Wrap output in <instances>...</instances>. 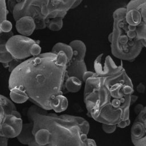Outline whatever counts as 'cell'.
Segmentation results:
<instances>
[{"instance_id": "obj_3", "label": "cell", "mask_w": 146, "mask_h": 146, "mask_svg": "<svg viewBox=\"0 0 146 146\" xmlns=\"http://www.w3.org/2000/svg\"><path fill=\"white\" fill-rule=\"evenodd\" d=\"M33 140L28 146H96L88 137L90 124L83 117L50 112L35 105L27 111Z\"/></svg>"}, {"instance_id": "obj_5", "label": "cell", "mask_w": 146, "mask_h": 146, "mask_svg": "<svg viewBox=\"0 0 146 146\" xmlns=\"http://www.w3.org/2000/svg\"><path fill=\"white\" fill-rule=\"evenodd\" d=\"M125 17V7L118 8L113 13L111 50L119 59L133 61L139 55L143 46L135 30L128 25Z\"/></svg>"}, {"instance_id": "obj_9", "label": "cell", "mask_w": 146, "mask_h": 146, "mask_svg": "<svg viewBox=\"0 0 146 146\" xmlns=\"http://www.w3.org/2000/svg\"><path fill=\"white\" fill-rule=\"evenodd\" d=\"M134 146H146V106L137 113L131 129Z\"/></svg>"}, {"instance_id": "obj_21", "label": "cell", "mask_w": 146, "mask_h": 146, "mask_svg": "<svg viewBox=\"0 0 146 146\" xmlns=\"http://www.w3.org/2000/svg\"><path fill=\"white\" fill-rule=\"evenodd\" d=\"M102 128L103 131L106 133H112L115 131L117 128V125L115 124H102Z\"/></svg>"}, {"instance_id": "obj_7", "label": "cell", "mask_w": 146, "mask_h": 146, "mask_svg": "<svg viewBox=\"0 0 146 146\" xmlns=\"http://www.w3.org/2000/svg\"><path fill=\"white\" fill-rule=\"evenodd\" d=\"M125 20L139 40L146 38V0H131L125 7Z\"/></svg>"}, {"instance_id": "obj_12", "label": "cell", "mask_w": 146, "mask_h": 146, "mask_svg": "<svg viewBox=\"0 0 146 146\" xmlns=\"http://www.w3.org/2000/svg\"><path fill=\"white\" fill-rule=\"evenodd\" d=\"M15 28L20 35L29 36L36 30V25L32 17L23 16L15 21Z\"/></svg>"}, {"instance_id": "obj_26", "label": "cell", "mask_w": 146, "mask_h": 146, "mask_svg": "<svg viewBox=\"0 0 146 146\" xmlns=\"http://www.w3.org/2000/svg\"><path fill=\"white\" fill-rule=\"evenodd\" d=\"M8 140L6 137L0 136V146H8Z\"/></svg>"}, {"instance_id": "obj_13", "label": "cell", "mask_w": 146, "mask_h": 146, "mask_svg": "<svg viewBox=\"0 0 146 146\" xmlns=\"http://www.w3.org/2000/svg\"><path fill=\"white\" fill-rule=\"evenodd\" d=\"M18 141L23 145H29L33 140V124L31 121L23 123L20 133L16 137Z\"/></svg>"}, {"instance_id": "obj_11", "label": "cell", "mask_w": 146, "mask_h": 146, "mask_svg": "<svg viewBox=\"0 0 146 146\" xmlns=\"http://www.w3.org/2000/svg\"><path fill=\"white\" fill-rule=\"evenodd\" d=\"M87 71V68L84 60H80L71 58L67 63L65 78L75 76L82 80L83 75Z\"/></svg>"}, {"instance_id": "obj_31", "label": "cell", "mask_w": 146, "mask_h": 146, "mask_svg": "<svg viewBox=\"0 0 146 146\" xmlns=\"http://www.w3.org/2000/svg\"><path fill=\"white\" fill-rule=\"evenodd\" d=\"M141 40V43H142L143 46L146 48V38L143 39H141V40Z\"/></svg>"}, {"instance_id": "obj_10", "label": "cell", "mask_w": 146, "mask_h": 146, "mask_svg": "<svg viewBox=\"0 0 146 146\" xmlns=\"http://www.w3.org/2000/svg\"><path fill=\"white\" fill-rule=\"evenodd\" d=\"M95 73L99 76H107L116 74L123 69L121 62L116 63L111 56L103 53L98 55L94 62Z\"/></svg>"}, {"instance_id": "obj_6", "label": "cell", "mask_w": 146, "mask_h": 146, "mask_svg": "<svg viewBox=\"0 0 146 146\" xmlns=\"http://www.w3.org/2000/svg\"><path fill=\"white\" fill-rule=\"evenodd\" d=\"M4 115L0 129V136L8 139L15 138L20 133L23 120L21 115L17 110L14 103L6 96L0 94Z\"/></svg>"}, {"instance_id": "obj_28", "label": "cell", "mask_w": 146, "mask_h": 146, "mask_svg": "<svg viewBox=\"0 0 146 146\" xmlns=\"http://www.w3.org/2000/svg\"><path fill=\"white\" fill-rule=\"evenodd\" d=\"M143 107H143L141 104H138V105H137V106H136L135 108V112H136L137 113H138L143 109Z\"/></svg>"}, {"instance_id": "obj_4", "label": "cell", "mask_w": 146, "mask_h": 146, "mask_svg": "<svg viewBox=\"0 0 146 146\" xmlns=\"http://www.w3.org/2000/svg\"><path fill=\"white\" fill-rule=\"evenodd\" d=\"M77 0H17L12 11L16 21L23 16L32 17L36 30L47 27L48 21L56 17H64L72 9Z\"/></svg>"}, {"instance_id": "obj_27", "label": "cell", "mask_w": 146, "mask_h": 146, "mask_svg": "<svg viewBox=\"0 0 146 146\" xmlns=\"http://www.w3.org/2000/svg\"><path fill=\"white\" fill-rule=\"evenodd\" d=\"M137 90L138 92L143 93L145 91V86L142 84L140 83L137 86Z\"/></svg>"}, {"instance_id": "obj_30", "label": "cell", "mask_w": 146, "mask_h": 146, "mask_svg": "<svg viewBox=\"0 0 146 146\" xmlns=\"http://www.w3.org/2000/svg\"><path fill=\"white\" fill-rule=\"evenodd\" d=\"M137 99V96H135L133 94L131 96V104H132L133 103H134Z\"/></svg>"}, {"instance_id": "obj_24", "label": "cell", "mask_w": 146, "mask_h": 146, "mask_svg": "<svg viewBox=\"0 0 146 146\" xmlns=\"http://www.w3.org/2000/svg\"><path fill=\"white\" fill-rule=\"evenodd\" d=\"M94 74V72L89 71H86V72L84 73V74L83 75V76H82V81H83V82H85V81H86L88 78H89L90 77L92 76Z\"/></svg>"}, {"instance_id": "obj_16", "label": "cell", "mask_w": 146, "mask_h": 146, "mask_svg": "<svg viewBox=\"0 0 146 146\" xmlns=\"http://www.w3.org/2000/svg\"><path fill=\"white\" fill-rule=\"evenodd\" d=\"M60 51L64 52L67 57L68 61L71 59L72 57V50L71 47L68 44H66L62 42H58L53 46L51 51V52L55 54H57Z\"/></svg>"}, {"instance_id": "obj_29", "label": "cell", "mask_w": 146, "mask_h": 146, "mask_svg": "<svg viewBox=\"0 0 146 146\" xmlns=\"http://www.w3.org/2000/svg\"><path fill=\"white\" fill-rule=\"evenodd\" d=\"M83 1V0H77V1H76V2L75 3V4L74 5L72 9H74V8L78 7V6L82 3V2Z\"/></svg>"}, {"instance_id": "obj_20", "label": "cell", "mask_w": 146, "mask_h": 146, "mask_svg": "<svg viewBox=\"0 0 146 146\" xmlns=\"http://www.w3.org/2000/svg\"><path fill=\"white\" fill-rule=\"evenodd\" d=\"M12 24L9 21L5 19L0 24V31L1 33H9L11 31Z\"/></svg>"}, {"instance_id": "obj_15", "label": "cell", "mask_w": 146, "mask_h": 146, "mask_svg": "<svg viewBox=\"0 0 146 146\" xmlns=\"http://www.w3.org/2000/svg\"><path fill=\"white\" fill-rule=\"evenodd\" d=\"M83 81L75 76L65 78L63 88L68 92L72 93L78 92L82 88Z\"/></svg>"}, {"instance_id": "obj_1", "label": "cell", "mask_w": 146, "mask_h": 146, "mask_svg": "<svg viewBox=\"0 0 146 146\" xmlns=\"http://www.w3.org/2000/svg\"><path fill=\"white\" fill-rule=\"evenodd\" d=\"M68 60L64 52L41 53L13 68L9 79L10 99L15 103L29 100L47 111L60 113L68 107L63 88Z\"/></svg>"}, {"instance_id": "obj_23", "label": "cell", "mask_w": 146, "mask_h": 146, "mask_svg": "<svg viewBox=\"0 0 146 146\" xmlns=\"http://www.w3.org/2000/svg\"><path fill=\"white\" fill-rule=\"evenodd\" d=\"M11 31L9 33H0V43L5 44L7 40L12 36Z\"/></svg>"}, {"instance_id": "obj_18", "label": "cell", "mask_w": 146, "mask_h": 146, "mask_svg": "<svg viewBox=\"0 0 146 146\" xmlns=\"http://www.w3.org/2000/svg\"><path fill=\"white\" fill-rule=\"evenodd\" d=\"M13 56L7 51L5 44L0 43V63L9 64L14 60Z\"/></svg>"}, {"instance_id": "obj_8", "label": "cell", "mask_w": 146, "mask_h": 146, "mask_svg": "<svg viewBox=\"0 0 146 146\" xmlns=\"http://www.w3.org/2000/svg\"><path fill=\"white\" fill-rule=\"evenodd\" d=\"M37 42L22 35H12L5 43L6 47L14 59L23 60L31 57V48Z\"/></svg>"}, {"instance_id": "obj_22", "label": "cell", "mask_w": 146, "mask_h": 146, "mask_svg": "<svg viewBox=\"0 0 146 146\" xmlns=\"http://www.w3.org/2000/svg\"><path fill=\"white\" fill-rule=\"evenodd\" d=\"M41 54V47L38 43L34 44L31 48V54L32 56H37Z\"/></svg>"}, {"instance_id": "obj_17", "label": "cell", "mask_w": 146, "mask_h": 146, "mask_svg": "<svg viewBox=\"0 0 146 146\" xmlns=\"http://www.w3.org/2000/svg\"><path fill=\"white\" fill-rule=\"evenodd\" d=\"M63 18L56 17L50 19L47 24V27L53 31H58L62 29L63 25Z\"/></svg>"}, {"instance_id": "obj_2", "label": "cell", "mask_w": 146, "mask_h": 146, "mask_svg": "<svg viewBox=\"0 0 146 146\" xmlns=\"http://www.w3.org/2000/svg\"><path fill=\"white\" fill-rule=\"evenodd\" d=\"M84 83V103L88 116L102 124H115L121 128L129 125L134 89L124 68L107 76L94 72Z\"/></svg>"}, {"instance_id": "obj_25", "label": "cell", "mask_w": 146, "mask_h": 146, "mask_svg": "<svg viewBox=\"0 0 146 146\" xmlns=\"http://www.w3.org/2000/svg\"><path fill=\"white\" fill-rule=\"evenodd\" d=\"M3 115H4V111L2 107V100L0 98V129L1 128V124H2V120L3 118Z\"/></svg>"}, {"instance_id": "obj_19", "label": "cell", "mask_w": 146, "mask_h": 146, "mask_svg": "<svg viewBox=\"0 0 146 146\" xmlns=\"http://www.w3.org/2000/svg\"><path fill=\"white\" fill-rule=\"evenodd\" d=\"M7 14V9L5 0H0V24L1 23L6 19ZM0 31V33H1Z\"/></svg>"}, {"instance_id": "obj_14", "label": "cell", "mask_w": 146, "mask_h": 146, "mask_svg": "<svg viewBox=\"0 0 146 146\" xmlns=\"http://www.w3.org/2000/svg\"><path fill=\"white\" fill-rule=\"evenodd\" d=\"M72 50V58L78 60H83L86 56L87 48L85 43L79 39H75L72 40L68 44Z\"/></svg>"}]
</instances>
